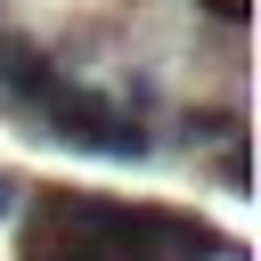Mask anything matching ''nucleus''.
Wrapping results in <instances>:
<instances>
[{"instance_id": "f257e3e1", "label": "nucleus", "mask_w": 261, "mask_h": 261, "mask_svg": "<svg viewBox=\"0 0 261 261\" xmlns=\"http://www.w3.org/2000/svg\"><path fill=\"white\" fill-rule=\"evenodd\" d=\"M33 122H41V139L82 147V155H122V163H139V155H147L139 114H122L114 98H98V90H82V82H57V90H49V106H41Z\"/></svg>"}, {"instance_id": "f03ea898", "label": "nucleus", "mask_w": 261, "mask_h": 261, "mask_svg": "<svg viewBox=\"0 0 261 261\" xmlns=\"http://www.w3.org/2000/svg\"><path fill=\"white\" fill-rule=\"evenodd\" d=\"M57 82H65V73L49 65V49H41V41H24V33H0V106H16V114H41Z\"/></svg>"}, {"instance_id": "7ed1b4c3", "label": "nucleus", "mask_w": 261, "mask_h": 261, "mask_svg": "<svg viewBox=\"0 0 261 261\" xmlns=\"http://www.w3.org/2000/svg\"><path fill=\"white\" fill-rule=\"evenodd\" d=\"M16 204H24V179H16V171H0V220H16Z\"/></svg>"}]
</instances>
